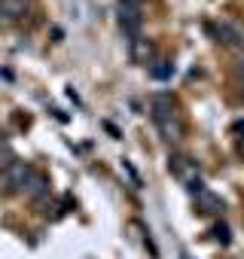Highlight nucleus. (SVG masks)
<instances>
[{
    "instance_id": "obj_1",
    "label": "nucleus",
    "mask_w": 244,
    "mask_h": 259,
    "mask_svg": "<svg viewBox=\"0 0 244 259\" xmlns=\"http://www.w3.org/2000/svg\"><path fill=\"white\" fill-rule=\"evenodd\" d=\"M119 25L129 34H135L141 25V7L138 4H119Z\"/></svg>"
},
{
    "instance_id": "obj_2",
    "label": "nucleus",
    "mask_w": 244,
    "mask_h": 259,
    "mask_svg": "<svg viewBox=\"0 0 244 259\" xmlns=\"http://www.w3.org/2000/svg\"><path fill=\"white\" fill-rule=\"evenodd\" d=\"M217 40H220V43H226V46H232V49H238V46L244 43V37H241L238 25H232V22H220V25H217Z\"/></svg>"
},
{
    "instance_id": "obj_9",
    "label": "nucleus",
    "mask_w": 244,
    "mask_h": 259,
    "mask_svg": "<svg viewBox=\"0 0 244 259\" xmlns=\"http://www.w3.org/2000/svg\"><path fill=\"white\" fill-rule=\"evenodd\" d=\"M16 159H13V150L7 147V144H0V171H4V168H10Z\"/></svg>"
},
{
    "instance_id": "obj_10",
    "label": "nucleus",
    "mask_w": 244,
    "mask_h": 259,
    "mask_svg": "<svg viewBox=\"0 0 244 259\" xmlns=\"http://www.w3.org/2000/svg\"><path fill=\"white\" fill-rule=\"evenodd\" d=\"M171 73H174V67H171V64H159V67L153 70V76H156V79H168Z\"/></svg>"
},
{
    "instance_id": "obj_8",
    "label": "nucleus",
    "mask_w": 244,
    "mask_h": 259,
    "mask_svg": "<svg viewBox=\"0 0 244 259\" xmlns=\"http://www.w3.org/2000/svg\"><path fill=\"white\" fill-rule=\"evenodd\" d=\"M198 204H201L205 210H211V213H223V207H226L220 198H214V192H201V195H198Z\"/></svg>"
},
{
    "instance_id": "obj_5",
    "label": "nucleus",
    "mask_w": 244,
    "mask_h": 259,
    "mask_svg": "<svg viewBox=\"0 0 244 259\" xmlns=\"http://www.w3.org/2000/svg\"><path fill=\"white\" fill-rule=\"evenodd\" d=\"M0 13L7 19H22L28 13V0H0Z\"/></svg>"
},
{
    "instance_id": "obj_7",
    "label": "nucleus",
    "mask_w": 244,
    "mask_h": 259,
    "mask_svg": "<svg viewBox=\"0 0 244 259\" xmlns=\"http://www.w3.org/2000/svg\"><path fill=\"white\" fill-rule=\"evenodd\" d=\"M159 132H162V138H165L168 144H177V141H180V128H177L174 116H171L168 122H162V125H159Z\"/></svg>"
},
{
    "instance_id": "obj_3",
    "label": "nucleus",
    "mask_w": 244,
    "mask_h": 259,
    "mask_svg": "<svg viewBox=\"0 0 244 259\" xmlns=\"http://www.w3.org/2000/svg\"><path fill=\"white\" fill-rule=\"evenodd\" d=\"M7 174H10V183H13V189H25V183H28V177H31V168L28 165H22V162H13L10 168H4Z\"/></svg>"
},
{
    "instance_id": "obj_12",
    "label": "nucleus",
    "mask_w": 244,
    "mask_h": 259,
    "mask_svg": "<svg viewBox=\"0 0 244 259\" xmlns=\"http://www.w3.org/2000/svg\"><path fill=\"white\" fill-rule=\"evenodd\" d=\"M238 79H241V82H244V61H241V64H238Z\"/></svg>"
},
{
    "instance_id": "obj_13",
    "label": "nucleus",
    "mask_w": 244,
    "mask_h": 259,
    "mask_svg": "<svg viewBox=\"0 0 244 259\" xmlns=\"http://www.w3.org/2000/svg\"><path fill=\"white\" fill-rule=\"evenodd\" d=\"M119 4H138L141 7V0H119Z\"/></svg>"
},
{
    "instance_id": "obj_11",
    "label": "nucleus",
    "mask_w": 244,
    "mask_h": 259,
    "mask_svg": "<svg viewBox=\"0 0 244 259\" xmlns=\"http://www.w3.org/2000/svg\"><path fill=\"white\" fill-rule=\"evenodd\" d=\"M0 192H13V183H10V174L0 171Z\"/></svg>"
},
{
    "instance_id": "obj_6",
    "label": "nucleus",
    "mask_w": 244,
    "mask_h": 259,
    "mask_svg": "<svg viewBox=\"0 0 244 259\" xmlns=\"http://www.w3.org/2000/svg\"><path fill=\"white\" fill-rule=\"evenodd\" d=\"M25 192H28V195H49V180H46L43 174L31 171V177H28V183H25Z\"/></svg>"
},
{
    "instance_id": "obj_4",
    "label": "nucleus",
    "mask_w": 244,
    "mask_h": 259,
    "mask_svg": "<svg viewBox=\"0 0 244 259\" xmlns=\"http://www.w3.org/2000/svg\"><path fill=\"white\" fill-rule=\"evenodd\" d=\"M153 119H156V125L171 119V98L168 95H156L153 98Z\"/></svg>"
}]
</instances>
